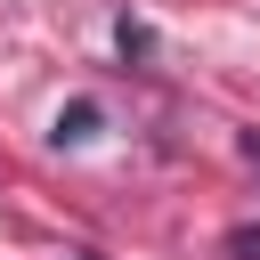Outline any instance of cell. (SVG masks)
Instances as JSON below:
<instances>
[{"label":"cell","instance_id":"6da1fadb","mask_svg":"<svg viewBox=\"0 0 260 260\" xmlns=\"http://www.w3.org/2000/svg\"><path fill=\"white\" fill-rule=\"evenodd\" d=\"M57 138H65V146L98 138V98H73V106H57Z\"/></svg>","mask_w":260,"mask_h":260},{"label":"cell","instance_id":"7a4b0ae2","mask_svg":"<svg viewBox=\"0 0 260 260\" xmlns=\"http://www.w3.org/2000/svg\"><path fill=\"white\" fill-rule=\"evenodd\" d=\"M114 49H122V65H146V57H154V24L122 16V24H114Z\"/></svg>","mask_w":260,"mask_h":260},{"label":"cell","instance_id":"3957f363","mask_svg":"<svg viewBox=\"0 0 260 260\" xmlns=\"http://www.w3.org/2000/svg\"><path fill=\"white\" fill-rule=\"evenodd\" d=\"M228 260H260V219H244V228H228Z\"/></svg>","mask_w":260,"mask_h":260},{"label":"cell","instance_id":"277c9868","mask_svg":"<svg viewBox=\"0 0 260 260\" xmlns=\"http://www.w3.org/2000/svg\"><path fill=\"white\" fill-rule=\"evenodd\" d=\"M73 260H98V252H73Z\"/></svg>","mask_w":260,"mask_h":260}]
</instances>
